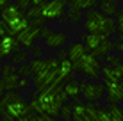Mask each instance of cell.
Listing matches in <instances>:
<instances>
[{"instance_id":"6da1fadb","label":"cell","mask_w":123,"mask_h":121,"mask_svg":"<svg viewBox=\"0 0 123 121\" xmlns=\"http://www.w3.org/2000/svg\"><path fill=\"white\" fill-rule=\"evenodd\" d=\"M0 110L11 114L12 118H16V119L25 118V116H32V112H34L31 103H29L18 91L4 93L2 100H0Z\"/></svg>"},{"instance_id":"7a4b0ae2","label":"cell","mask_w":123,"mask_h":121,"mask_svg":"<svg viewBox=\"0 0 123 121\" xmlns=\"http://www.w3.org/2000/svg\"><path fill=\"white\" fill-rule=\"evenodd\" d=\"M86 30L89 34H104V36H111L118 30V23L112 18L105 16L102 11L89 9L86 12Z\"/></svg>"},{"instance_id":"3957f363","label":"cell","mask_w":123,"mask_h":121,"mask_svg":"<svg viewBox=\"0 0 123 121\" xmlns=\"http://www.w3.org/2000/svg\"><path fill=\"white\" fill-rule=\"evenodd\" d=\"M31 107H32L34 112H37V114H46V116H52V118L61 116V109H62V105L57 102L55 94H54L52 87L43 91V93H37L36 91V93L32 94Z\"/></svg>"},{"instance_id":"277c9868","label":"cell","mask_w":123,"mask_h":121,"mask_svg":"<svg viewBox=\"0 0 123 121\" xmlns=\"http://www.w3.org/2000/svg\"><path fill=\"white\" fill-rule=\"evenodd\" d=\"M73 68L77 69V71H80L82 75H86L89 80H96V78H100V71H102L100 61H98V57H96L95 53H91V52H87L79 62H75Z\"/></svg>"},{"instance_id":"5b68a950","label":"cell","mask_w":123,"mask_h":121,"mask_svg":"<svg viewBox=\"0 0 123 121\" xmlns=\"http://www.w3.org/2000/svg\"><path fill=\"white\" fill-rule=\"evenodd\" d=\"M0 37H2V45H0V55L4 57V59H9V57H14L16 53L22 52V45L18 43V39H16L14 36L9 34V30H7L6 23L0 22Z\"/></svg>"},{"instance_id":"8992f818","label":"cell","mask_w":123,"mask_h":121,"mask_svg":"<svg viewBox=\"0 0 123 121\" xmlns=\"http://www.w3.org/2000/svg\"><path fill=\"white\" fill-rule=\"evenodd\" d=\"M68 9V2L66 0H46L41 6V12H43L45 20H59L64 18V12Z\"/></svg>"},{"instance_id":"52a82bcc","label":"cell","mask_w":123,"mask_h":121,"mask_svg":"<svg viewBox=\"0 0 123 121\" xmlns=\"http://www.w3.org/2000/svg\"><path fill=\"white\" fill-rule=\"evenodd\" d=\"M80 91H82V96L87 103L93 102L95 103L96 100H100L105 93V86L102 84H95V82H89V80H82L80 82Z\"/></svg>"},{"instance_id":"ba28073f","label":"cell","mask_w":123,"mask_h":121,"mask_svg":"<svg viewBox=\"0 0 123 121\" xmlns=\"http://www.w3.org/2000/svg\"><path fill=\"white\" fill-rule=\"evenodd\" d=\"M36 37H39V29L37 27H27L25 30H22L18 36H16V39H18V43L23 46V50H31L34 48V39Z\"/></svg>"},{"instance_id":"9c48e42d","label":"cell","mask_w":123,"mask_h":121,"mask_svg":"<svg viewBox=\"0 0 123 121\" xmlns=\"http://www.w3.org/2000/svg\"><path fill=\"white\" fill-rule=\"evenodd\" d=\"M105 96L111 105H118L120 102H123V80L105 84Z\"/></svg>"},{"instance_id":"30bf717a","label":"cell","mask_w":123,"mask_h":121,"mask_svg":"<svg viewBox=\"0 0 123 121\" xmlns=\"http://www.w3.org/2000/svg\"><path fill=\"white\" fill-rule=\"evenodd\" d=\"M20 73H2V78H0V91L2 93H9V91H16L18 89V82H20Z\"/></svg>"},{"instance_id":"8fae6325","label":"cell","mask_w":123,"mask_h":121,"mask_svg":"<svg viewBox=\"0 0 123 121\" xmlns=\"http://www.w3.org/2000/svg\"><path fill=\"white\" fill-rule=\"evenodd\" d=\"M82 39H84V45H86L87 52H95L104 41H109V36H104V34H84Z\"/></svg>"},{"instance_id":"7c38bea8","label":"cell","mask_w":123,"mask_h":121,"mask_svg":"<svg viewBox=\"0 0 123 121\" xmlns=\"http://www.w3.org/2000/svg\"><path fill=\"white\" fill-rule=\"evenodd\" d=\"M86 53H87V48H86L84 43H71V46L68 48V59L75 64V62H79Z\"/></svg>"},{"instance_id":"4fadbf2b","label":"cell","mask_w":123,"mask_h":121,"mask_svg":"<svg viewBox=\"0 0 123 121\" xmlns=\"http://www.w3.org/2000/svg\"><path fill=\"white\" fill-rule=\"evenodd\" d=\"M68 37L64 32H54V34H50L48 37L45 39V45L48 48H57V50H62V46L66 45Z\"/></svg>"},{"instance_id":"5bb4252c","label":"cell","mask_w":123,"mask_h":121,"mask_svg":"<svg viewBox=\"0 0 123 121\" xmlns=\"http://www.w3.org/2000/svg\"><path fill=\"white\" fill-rule=\"evenodd\" d=\"M102 80H104V86H105V84H111V82H120L123 78L120 77V73L114 69V66L105 64V66H102Z\"/></svg>"},{"instance_id":"9a60e30c","label":"cell","mask_w":123,"mask_h":121,"mask_svg":"<svg viewBox=\"0 0 123 121\" xmlns=\"http://www.w3.org/2000/svg\"><path fill=\"white\" fill-rule=\"evenodd\" d=\"M20 16H25V12L20 9L16 4H9L7 7H4V9H2V20H4V22L16 20V18H20Z\"/></svg>"},{"instance_id":"2e32d148","label":"cell","mask_w":123,"mask_h":121,"mask_svg":"<svg viewBox=\"0 0 123 121\" xmlns=\"http://www.w3.org/2000/svg\"><path fill=\"white\" fill-rule=\"evenodd\" d=\"M64 20H68V22H71V23H77V22L82 20V9H80L73 0L68 2V12H66Z\"/></svg>"},{"instance_id":"e0dca14e","label":"cell","mask_w":123,"mask_h":121,"mask_svg":"<svg viewBox=\"0 0 123 121\" xmlns=\"http://www.w3.org/2000/svg\"><path fill=\"white\" fill-rule=\"evenodd\" d=\"M64 91H66V94H68L71 100H79V96L82 94V91H80V82L75 80V78L64 82Z\"/></svg>"},{"instance_id":"ac0fdd59","label":"cell","mask_w":123,"mask_h":121,"mask_svg":"<svg viewBox=\"0 0 123 121\" xmlns=\"http://www.w3.org/2000/svg\"><path fill=\"white\" fill-rule=\"evenodd\" d=\"M75 71H77V69L73 68V62L70 59H62L61 61V77L64 78V82L71 80V78L75 77Z\"/></svg>"},{"instance_id":"d6986e66","label":"cell","mask_w":123,"mask_h":121,"mask_svg":"<svg viewBox=\"0 0 123 121\" xmlns=\"http://www.w3.org/2000/svg\"><path fill=\"white\" fill-rule=\"evenodd\" d=\"M73 121H86V103L73 100Z\"/></svg>"},{"instance_id":"ffe728a7","label":"cell","mask_w":123,"mask_h":121,"mask_svg":"<svg viewBox=\"0 0 123 121\" xmlns=\"http://www.w3.org/2000/svg\"><path fill=\"white\" fill-rule=\"evenodd\" d=\"M100 11L104 12L105 16H109V18H112L114 14H118V7L114 2H109V0H102L100 2Z\"/></svg>"},{"instance_id":"44dd1931","label":"cell","mask_w":123,"mask_h":121,"mask_svg":"<svg viewBox=\"0 0 123 121\" xmlns=\"http://www.w3.org/2000/svg\"><path fill=\"white\" fill-rule=\"evenodd\" d=\"M112 50H114V43H111V41H104V43H102L95 52H91V53H95L96 57H100V59H102V57H107Z\"/></svg>"},{"instance_id":"7402d4cb","label":"cell","mask_w":123,"mask_h":121,"mask_svg":"<svg viewBox=\"0 0 123 121\" xmlns=\"http://www.w3.org/2000/svg\"><path fill=\"white\" fill-rule=\"evenodd\" d=\"M111 110V121H123V109L120 105H109Z\"/></svg>"},{"instance_id":"603a6c76","label":"cell","mask_w":123,"mask_h":121,"mask_svg":"<svg viewBox=\"0 0 123 121\" xmlns=\"http://www.w3.org/2000/svg\"><path fill=\"white\" fill-rule=\"evenodd\" d=\"M73 2L77 4L80 9H87V11H89V9H93L95 6H98L102 0H73Z\"/></svg>"},{"instance_id":"cb8c5ba5","label":"cell","mask_w":123,"mask_h":121,"mask_svg":"<svg viewBox=\"0 0 123 121\" xmlns=\"http://www.w3.org/2000/svg\"><path fill=\"white\" fill-rule=\"evenodd\" d=\"M61 119L62 121H71V119H73V105H62Z\"/></svg>"},{"instance_id":"d4e9b609","label":"cell","mask_w":123,"mask_h":121,"mask_svg":"<svg viewBox=\"0 0 123 121\" xmlns=\"http://www.w3.org/2000/svg\"><path fill=\"white\" fill-rule=\"evenodd\" d=\"M96 119L98 121H111V110L109 107H100L96 112Z\"/></svg>"},{"instance_id":"484cf974","label":"cell","mask_w":123,"mask_h":121,"mask_svg":"<svg viewBox=\"0 0 123 121\" xmlns=\"http://www.w3.org/2000/svg\"><path fill=\"white\" fill-rule=\"evenodd\" d=\"M27 57H29L27 50H22L20 53H16V55L11 59V64H14V66H16V64H23V62L27 61Z\"/></svg>"},{"instance_id":"4316f807","label":"cell","mask_w":123,"mask_h":121,"mask_svg":"<svg viewBox=\"0 0 123 121\" xmlns=\"http://www.w3.org/2000/svg\"><path fill=\"white\" fill-rule=\"evenodd\" d=\"M27 18H29V22L31 20H36V18H43V12H41V7H31L27 12Z\"/></svg>"},{"instance_id":"83f0119b","label":"cell","mask_w":123,"mask_h":121,"mask_svg":"<svg viewBox=\"0 0 123 121\" xmlns=\"http://www.w3.org/2000/svg\"><path fill=\"white\" fill-rule=\"evenodd\" d=\"M18 73L22 75V77H27V78L32 77V69H31V66H29V64H22L18 68Z\"/></svg>"},{"instance_id":"f1b7e54d","label":"cell","mask_w":123,"mask_h":121,"mask_svg":"<svg viewBox=\"0 0 123 121\" xmlns=\"http://www.w3.org/2000/svg\"><path fill=\"white\" fill-rule=\"evenodd\" d=\"M16 6H18L23 12H27L32 7V2H31V0H16Z\"/></svg>"},{"instance_id":"f546056e","label":"cell","mask_w":123,"mask_h":121,"mask_svg":"<svg viewBox=\"0 0 123 121\" xmlns=\"http://www.w3.org/2000/svg\"><path fill=\"white\" fill-rule=\"evenodd\" d=\"M116 23H118V30H120V34L123 36V9L118 11V14H116Z\"/></svg>"},{"instance_id":"4dcf8cb0","label":"cell","mask_w":123,"mask_h":121,"mask_svg":"<svg viewBox=\"0 0 123 121\" xmlns=\"http://www.w3.org/2000/svg\"><path fill=\"white\" fill-rule=\"evenodd\" d=\"M50 34H54V32L50 30L48 27H41V29H39V37H43V39H46Z\"/></svg>"},{"instance_id":"1f68e13d","label":"cell","mask_w":123,"mask_h":121,"mask_svg":"<svg viewBox=\"0 0 123 121\" xmlns=\"http://www.w3.org/2000/svg\"><path fill=\"white\" fill-rule=\"evenodd\" d=\"M27 86H29V78L27 77H22V78H20V82H18V89H25Z\"/></svg>"},{"instance_id":"d6a6232c","label":"cell","mask_w":123,"mask_h":121,"mask_svg":"<svg viewBox=\"0 0 123 121\" xmlns=\"http://www.w3.org/2000/svg\"><path fill=\"white\" fill-rule=\"evenodd\" d=\"M0 116H2V121H16V118H12V116L7 114V112H2V110H0Z\"/></svg>"},{"instance_id":"836d02e7","label":"cell","mask_w":123,"mask_h":121,"mask_svg":"<svg viewBox=\"0 0 123 121\" xmlns=\"http://www.w3.org/2000/svg\"><path fill=\"white\" fill-rule=\"evenodd\" d=\"M41 53H43V50H41L39 46H34V50H32V57H34V59H39Z\"/></svg>"},{"instance_id":"e575fe53","label":"cell","mask_w":123,"mask_h":121,"mask_svg":"<svg viewBox=\"0 0 123 121\" xmlns=\"http://www.w3.org/2000/svg\"><path fill=\"white\" fill-rule=\"evenodd\" d=\"M37 121H57V119H54L52 116H46V114H37Z\"/></svg>"},{"instance_id":"d590c367","label":"cell","mask_w":123,"mask_h":121,"mask_svg":"<svg viewBox=\"0 0 123 121\" xmlns=\"http://www.w3.org/2000/svg\"><path fill=\"white\" fill-rule=\"evenodd\" d=\"M16 121H37V116H25V118H20Z\"/></svg>"},{"instance_id":"8d00e7d4","label":"cell","mask_w":123,"mask_h":121,"mask_svg":"<svg viewBox=\"0 0 123 121\" xmlns=\"http://www.w3.org/2000/svg\"><path fill=\"white\" fill-rule=\"evenodd\" d=\"M32 2V7H41L45 4V0H31Z\"/></svg>"},{"instance_id":"74e56055","label":"cell","mask_w":123,"mask_h":121,"mask_svg":"<svg viewBox=\"0 0 123 121\" xmlns=\"http://www.w3.org/2000/svg\"><path fill=\"white\" fill-rule=\"evenodd\" d=\"M114 48L120 50V52H123V41H118V43H114Z\"/></svg>"},{"instance_id":"f35d334b","label":"cell","mask_w":123,"mask_h":121,"mask_svg":"<svg viewBox=\"0 0 123 121\" xmlns=\"http://www.w3.org/2000/svg\"><path fill=\"white\" fill-rule=\"evenodd\" d=\"M7 6H9V0H0V7H2V9L7 7Z\"/></svg>"},{"instance_id":"ab89813d","label":"cell","mask_w":123,"mask_h":121,"mask_svg":"<svg viewBox=\"0 0 123 121\" xmlns=\"http://www.w3.org/2000/svg\"><path fill=\"white\" fill-rule=\"evenodd\" d=\"M109 2H114V4H118V2H120V0H109Z\"/></svg>"},{"instance_id":"60d3db41","label":"cell","mask_w":123,"mask_h":121,"mask_svg":"<svg viewBox=\"0 0 123 121\" xmlns=\"http://www.w3.org/2000/svg\"><path fill=\"white\" fill-rule=\"evenodd\" d=\"M93 121H98V119H93Z\"/></svg>"}]
</instances>
